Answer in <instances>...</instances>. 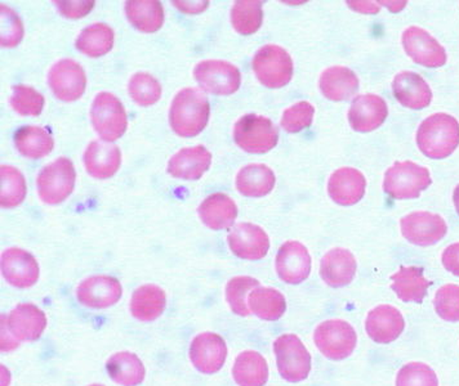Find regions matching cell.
Segmentation results:
<instances>
[{"label":"cell","mask_w":459,"mask_h":386,"mask_svg":"<svg viewBox=\"0 0 459 386\" xmlns=\"http://www.w3.org/2000/svg\"><path fill=\"white\" fill-rule=\"evenodd\" d=\"M276 273L288 285H299L311 273V255L307 247L299 241H287L279 249L275 259Z\"/></svg>","instance_id":"cell-16"},{"label":"cell","mask_w":459,"mask_h":386,"mask_svg":"<svg viewBox=\"0 0 459 386\" xmlns=\"http://www.w3.org/2000/svg\"><path fill=\"white\" fill-rule=\"evenodd\" d=\"M431 184L428 167L413 161H400L385 173L384 191L395 200H411L420 197Z\"/></svg>","instance_id":"cell-3"},{"label":"cell","mask_w":459,"mask_h":386,"mask_svg":"<svg viewBox=\"0 0 459 386\" xmlns=\"http://www.w3.org/2000/svg\"><path fill=\"white\" fill-rule=\"evenodd\" d=\"M10 105L22 116H39L44 107V97L28 85H14L12 88Z\"/></svg>","instance_id":"cell-42"},{"label":"cell","mask_w":459,"mask_h":386,"mask_svg":"<svg viewBox=\"0 0 459 386\" xmlns=\"http://www.w3.org/2000/svg\"><path fill=\"white\" fill-rule=\"evenodd\" d=\"M261 286L258 279L249 276H238L230 279L225 288L226 302L239 317H248L252 312L248 306V296L253 288Z\"/></svg>","instance_id":"cell-40"},{"label":"cell","mask_w":459,"mask_h":386,"mask_svg":"<svg viewBox=\"0 0 459 386\" xmlns=\"http://www.w3.org/2000/svg\"><path fill=\"white\" fill-rule=\"evenodd\" d=\"M395 386H438L437 373L422 362L404 365L397 373Z\"/></svg>","instance_id":"cell-43"},{"label":"cell","mask_w":459,"mask_h":386,"mask_svg":"<svg viewBox=\"0 0 459 386\" xmlns=\"http://www.w3.org/2000/svg\"><path fill=\"white\" fill-rule=\"evenodd\" d=\"M191 364L204 375L219 373L228 359V346L222 336L214 332H202L191 341Z\"/></svg>","instance_id":"cell-14"},{"label":"cell","mask_w":459,"mask_h":386,"mask_svg":"<svg viewBox=\"0 0 459 386\" xmlns=\"http://www.w3.org/2000/svg\"><path fill=\"white\" fill-rule=\"evenodd\" d=\"M106 370L113 382L122 386L143 384L146 376L143 361L131 352L115 353L106 362Z\"/></svg>","instance_id":"cell-33"},{"label":"cell","mask_w":459,"mask_h":386,"mask_svg":"<svg viewBox=\"0 0 459 386\" xmlns=\"http://www.w3.org/2000/svg\"><path fill=\"white\" fill-rule=\"evenodd\" d=\"M387 116V103L377 94H360L355 97L349 110L350 126L355 132L360 133L376 131L386 122Z\"/></svg>","instance_id":"cell-21"},{"label":"cell","mask_w":459,"mask_h":386,"mask_svg":"<svg viewBox=\"0 0 459 386\" xmlns=\"http://www.w3.org/2000/svg\"><path fill=\"white\" fill-rule=\"evenodd\" d=\"M20 341H17L16 339L12 336L10 330H8L7 325H5V321L2 318V352H12V350L19 347Z\"/></svg>","instance_id":"cell-49"},{"label":"cell","mask_w":459,"mask_h":386,"mask_svg":"<svg viewBox=\"0 0 459 386\" xmlns=\"http://www.w3.org/2000/svg\"><path fill=\"white\" fill-rule=\"evenodd\" d=\"M358 262L350 250L343 247L329 250L320 262V277L331 287H344L354 281Z\"/></svg>","instance_id":"cell-23"},{"label":"cell","mask_w":459,"mask_h":386,"mask_svg":"<svg viewBox=\"0 0 459 386\" xmlns=\"http://www.w3.org/2000/svg\"><path fill=\"white\" fill-rule=\"evenodd\" d=\"M264 2L260 0H238L232 4L231 23L240 35L248 37L260 30L264 22Z\"/></svg>","instance_id":"cell-39"},{"label":"cell","mask_w":459,"mask_h":386,"mask_svg":"<svg viewBox=\"0 0 459 386\" xmlns=\"http://www.w3.org/2000/svg\"><path fill=\"white\" fill-rule=\"evenodd\" d=\"M91 122L94 131L104 142L119 140L126 131L128 119L125 106L113 93L97 94L91 107Z\"/></svg>","instance_id":"cell-8"},{"label":"cell","mask_w":459,"mask_h":386,"mask_svg":"<svg viewBox=\"0 0 459 386\" xmlns=\"http://www.w3.org/2000/svg\"><path fill=\"white\" fill-rule=\"evenodd\" d=\"M328 194L338 205L352 206L360 202L366 194L367 179L360 170L344 167L335 170L329 176Z\"/></svg>","instance_id":"cell-22"},{"label":"cell","mask_w":459,"mask_h":386,"mask_svg":"<svg viewBox=\"0 0 459 386\" xmlns=\"http://www.w3.org/2000/svg\"><path fill=\"white\" fill-rule=\"evenodd\" d=\"M276 176L272 167L264 164H249L237 174L235 184L246 197H264L275 187Z\"/></svg>","instance_id":"cell-31"},{"label":"cell","mask_w":459,"mask_h":386,"mask_svg":"<svg viewBox=\"0 0 459 386\" xmlns=\"http://www.w3.org/2000/svg\"><path fill=\"white\" fill-rule=\"evenodd\" d=\"M232 254L244 261H261L270 250L269 235L257 224L239 223L228 236Z\"/></svg>","instance_id":"cell-15"},{"label":"cell","mask_w":459,"mask_h":386,"mask_svg":"<svg viewBox=\"0 0 459 386\" xmlns=\"http://www.w3.org/2000/svg\"><path fill=\"white\" fill-rule=\"evenodd\" d=\"M417 146L423 155L434 160L449 158L459 146V123L452 115L438 112L420 123Z\"/></svg>","instance_id":"cell-2"},{"label":"cell","mask_w":459,"mask_h":386,"mask_svg":"<svg viewBox=\"0 0 459 386\" xmlns=\"http://www.w3.org/2000/svg\"><path fill=\"white\" fill-rule=\"evenodd\" d=\"M273 353L279 373L285 382H301L310 375L311 355L299 336H279L273 343Z\"/></svg>","instance_id":"cell-7"},{"label":"cell","mask_w":459,"mask_h":386,"mask_svg":"<svg viewBox=\"0 0 459 386\" xmlns=\"http://www.w3.org/2000/svg\"><path fill=\"white\" fill-rule=\"evenodd\" d=\"M393 92L397 102L411 110H422L432 101V90L428 81L413 72L397 73L393 81Z\"/></svg>","instance_id":"cell-26"},{"label":"cell","mask_w":459,"mask_h":386,"mask_svg":"<svg viewBox=\"0 0 459 386\" xmlns=\"http://www.w3.org/2000/svg\"><path fill=\"white\" fill-rule=\"evenodd\" d=\"M320 90L329 101L341 102L351 99L360 87L358 75L349 67L332 66L324 70L319 81Z\"/></svg>","instance_id":"cell-27"},{"label":"cell","mask_w":459,"mask_h":386,"mask_svg":"<svg viewBox=\"0 0 459 386\" xmlns=\"http://www.w3.org/2000/svg\"><path fill=\"white\" fill-rule=\"evenodd\" d=\"M28 193L25 176L17 167L11 165L0 167V205L13 209L22 205Z\"/></svg>","instance_id":"cell-38"},{"label":"cell","mask_w":459,"mask_h":386,"mask_svg":"<svg viewBox=\"0 0 459 386\" xmlns=\"http://www.w3.org/2000/svg\"><path fill=\"white\" fill-rule=\"evenodd\" d=\"M200 220L213 231L228 229L238 217V206L226 193H213L208 196L198 209Z\"/></svg>","instance_id":"cell-28"},{"label":"cell","mask_w":459,"mask_h":386,"mask_svg":"<svg viewBox=\"0 0 459 386\" xmlns=\"http://www.w3.org/2000/svg\"><path fill=\"white\" fill-rule=\"evenodd\" d=\"M232 377L239 386H264L269 382V366L261 353L241 352L232 366Z\"/></svg>","instance_id":"cell-32"},{"label":"cell","mask_w":459,"mask_h":386,"mask_svg":"<svg viewBox=\"0 0 459 386\" xmlns=\"http://www.w3.org/2000/svg\"><path fill=\"white\" fill-rule=\"evenodd\" d=\"M8 330L17 341H37L47 327V315L31 303H22L12 309L8 317L2 315Z\"/></svg>","instance_id":"cell-19"},{"label":"cell","mask_w":459,"mask_h":386,"mask_svg":"<svg viewBox=\"0 0 459 386\" xmlns=\"http://www.w3.org/2000/svg\"><path fill=\"white\" fill-rule=\"evenodd\" d=\"M234 141L243 151L261 155L275 149L279 142V131L269 117L244 115L235 123Z\"/></svg>","instance_id":"cell-5"},{"label":"cell","mask_w":459,"mask_h":386,"mask_svg":"<svg viewBox=\"0 0 459 386\" xmlns=\"http://www.w3.org/2000/svg\"><path fill=\"white\" fill-rule=\"evenodd\" d=\"M2 275L7 284L19 288L32 287L40 276L37 259L26 250L10 247L2 253Z\"/></svg>","instance_id":"cell-17"},{"label":"cell","mask_w":459,"mask_h":386,"mask_svg":"<svg viewBox=\"0 0 459 386\" xmlns=\"http://www.w3.org/2000/svg\"><path fill=\"white\" fill-rule=\"evenodd\" d=\"M441 262L448 272L459 277V243L450 244L444 250Z\"/></svg>","instance_id":"cell-48"},{"label":"cell","mask_w":459,"mask_h":386,"mask_svg":"<svg viewBox=\"0 0 459 386\" xmlns=\"http://www.w3.org/2000/svg\"><path fill=\"white\" fill-rule=\"evenodd\" d=\"M83 161L85 169L91 176L105 181L120 169L122 151L115 144L93 141L85 150Z\"/></svg>","instance_id":"cell-25"},{"label":"cell","mask_w":459,"mask_h":386,"mask_svg":"<svg viewBox=\"0 0 459 386\" xmlns=\"http://www.w3.org/2000/svg\"><path fill=\"white\" fill-rule=\"evenodd\" d=\"M122 295V284L115 277L106 275L88 277L76 288L78 302L92 309L113 306L119 302Z\"/></svg>","instance_id":"cell-18"},{"label":"cell","mask_w":459,"mask_h":386,"mask_svg":"<svg viewBox=\"0 0 459 386\" xmlns=\"http://www.w3.org/2000/svg\"><path fill=\"white\" fill-rule=\"evenodd\" d=\"M126 14L131 25L141 32H157L163 26V4L158 0H128Z\"/></svg>","instance_id":"cell-34"},{"label":"cell","mask_w":459,"mask_h":386,"mask_svg":"<svg viewBox=\"0 0 459 386\" xmlns=\"http://www.w3.org/2000/svg\"><path fill=\"white\" fill-rule=\"evenodd\" d=\"M435 311L446 322H459V285L441 286L434 297Z\"/></svg>","instance_id":"cell-45"},{"label":"cell","mask_w":459,"mask_h":386,"mask_svg":"<svg viewBox=\"0 0 459 386\" xmlns=\"http://www.w3.org/2000/svg\"><path fill=\"white\" fill-rule=\"evenodd\" d=\"M402 41L405 53L420 66L437 69L448 60L444 47L429 31L418 26H411L403 32Z\"/></svg>","instance_id":"cell-13"},{"label":"cell","mask_w":459,"mask_h":386,"mask_svg":"<svg viewBox=\"0 0 459 386\" xmlns=\"http://www.w3.org/2000/svg\"><path fill=\"white\" fill-rule=\"evenodd\" d=\"M55 4L64 17L74 20L87 16L94 7L93 0H91V2L90 0H84V2H64V0H60V2H55Z\"/></svg>","instance_id":"cell-47"},{"label":"cell","mask_w":459,"mask_h":386,"mask_svg":"<svg viewBox=\"0 0 459 386\" xmlns=\"http://www.w3.org/2000/svg\"><path fill=\"white\" fill-rule=\"evenodd\" d=\"M194 76L203 90L216 96H231L239 90L241 84L239 69L228 61L199 62L194 69Z\"/></svg>","instance_id":"cell-10"},{"label":"cell","mask_w":459,"mask_h":386,"mask_svg":"<svg viewBox=\"0 0 459 386\" xmlns=\"http://www.w3.org/2000/svg\"><path fill=\"white\" fill-rule=\"evenodd\" d=\"M391 288L394 293L404 303H422L428 296L431 282L423 275L420 267H402L391 276Z\"/></svg>","instance_id":"cell-29"},{"label":"cell","mask_w":459,"mask_h":386,"mask_svg":"<svg viewBox=\"0 0 459 386\" xmlns=\"http://www.w3.org/2000/svg\"><path fill=\"white\" fill-rule=\"evenodd\" d=\"M209 115L208 97L198 88H185L176 94L170 105V128L179 137H196L207 126Z\"/></svg>","instance_id":"cell-1"},{"label":"cell","mask_w":459,"mask_h":386,"mask_svg":"<svg viewBox=\"0 0 459 386\" xmlns=\"http://www.w3.org/2000/svg\"><path fill=\"white\" fill-rule=\"evenodd\" d=\"M167 295L157 285H143L132 295L131 313L141 322H152L158 320L166 311Z\"/></svg>","instance_id":"cell-30"},{"label":"cell","mask_w":459,"mask_h":386,"mask_svg":"<svg viewBox=\"0 0 459 386\" xmlns=\"http://www.w3.org/2000/svg\"><path fill=\"white\" fill-rule=\"evenodd\" d=\"M14 146L25 158L38 160L52 152L55 141L42 126L28 125L14 134Z\"/></svg>","instance_id":"cell-37"},{"label":"cell","mask_w":459,"mask_h":386,"mask_svg":"<svg viewBox=\"0 0 459 386\" xmlns=\"http://www.w3.org/2000/svg\"><path fill=\"white\" fill-rule=\"evenodd\" d=\"M314 343L325 358L343 361L354 353L358 334L347 321H324L315 329Z\"/></svg>","instance_id":"cell-6"},{"label":"cell","mask_w":459,"mask_h":386,"mask_svg":"<svg viewBox=\"0 0 459 386\" xmlns=\"http://www.w3.org/2000/svg\"><path fill=\"white\" fill-rule=\"evenodd\" d=\"M128 93L138 106L149 107L160 99L163 88L160 82L150 73H137L129 79Z\"/></svg>","instance_id":"cell-41"},{"label":"cell","mask_w":459,"mask_h":386,"mask_svg":"<svg viewBox=\"0 0 459 386\" xmlns=\"http://www.w3.org/2000/svg\"><path fill=\"white\" fill-rule=\"evenodd\" d=\"M48 85L56 99L64 102H75L85 92L87 75L78 62L65 58L56 62L49 70Z\"/></svg>","instance_id":"cell-11"},{"label":"cell","mask_w":459,"mask_h":386,"mask_svg":"<svg viewBox=\"0 0 459 386\" xmlns=\"http://www.w3.org/2000/svg\"><path fill=\"white\" fill-rule=\"evenodd\" d=\"M212 164V153L204 146L179 150L168 161V173L182 181H198Z\"/></svg>","instance_id":"cell-24"},{"label":"cell","mask_w":459,"mask_h":386,"mask_svg":"<svg viewBox=\"0 0 459 386\" xmlns=\"http://www.w3.org/2000/svg\"><path fill=\"white\" fill-rule=\"evenodd\" d=\"M114 40L113 29L106 23L96 22L79 32L75 47L88 57L99 58L113 49Z\"/></svg>","instance_id":"cell-36"},{"label":"cell","mask_w":459,"mask_h":386,"mask_svg":"<svg viewBox=\"0 0 459 386\" xmlns=\"http://www.w3.org/2000/svg\"><path fill=\"white\" fill-rule=\"evenodd\" d=\"M179 11L187 14H198L208 7V2H173Z\"/></svg>","instance_id":"cell-50"},{"label":"cell","mask_w":459,"mask_h":386,"mask_svg":"<svg viewBox=\"0 0 459 386\" xmlns=\"http://www.w3.org/2000/svg\"><path fill=\"white\" fill-rule=\"evenodd\" d=\"M315 107L310 102L301 101L282 112L281 128L288 133H299L310 128L314 122Z\"/></svg>","instance_id":"cell-46"},{"label":"cell","mask_w":459,"mask_h":386,"mask_svg":"<svg viewBox=\"0 0 459 386\" xmlns=\"http://www.w3.org/2000/svg\"><path fill=\"white\" fill-rule=\"evenodd\" d=\"M252 69L262 85L270 90H281L293 78V60L290 53L276 44H267L255 52Z\"/></svg>","instance_id":"cell-4"},{"label":"cell","mask_w":459,"mask_h":386,"mask_svg":"<svg viewBox=\"0 0 459 386\" xmlns=\"http://www.w3.org/2000/svg\"><path fill=\"white\" fill-rule=\"evenodd\" d=\"M0 43L3 48H14L23 38L22 21L8 5H0Z\"/></svg>","instance_id":"cell-44"},{"label":"cell","mask_w":459,"mask_h":386,"mask_svg":"<svg viewBox=\"0 0 459 386\" xmlns=\"http://www.w3.org/2000/svg\"><path fill=\"white\" fill-rule=\"evenodd\" d=\"M350 8L364 14H376L379 12V5L373 2H347Z\"/></svg>","instance_id":"cell-51"},{"label":"cell","mask_w":459,"mask_h":386,"mask_svg":"<svg viewBox=\"0 0 459 386\" xmlns=\"http://www.w3.org/2000/svg\"><path fill=\"white\" fill-rule=\"evenodd\" d=\"M453 202H455V209L459 215V184L455 187V193H453Z\"/></svg>","instance_id":"cell-52"},{"label":"cell","mask_w":459,"mask_h":386,"mask_svg":"<svg viewBox=\"0 0 459 386\" xmlns=\"http://www.w3.org/2000/svg\"><path fill=\"white\" fill-rule=\"evenodd\" d=\"M88 386H105V385H102V384H91V385H88Z\"/></svg>","instance_id":"cell-53"},{"label":"cell","mask_w":459,"mask_h":386,"mask_svg":"<svg viewBox=\"0 0 459 386\" xmlns=\"http://www.w3.org/2000/svg\"><path fill=\"white\" fill-rule=\"evenodd\" d=\"M76 173L72 160L58 158L46 165L37 176V190L40 200L48 205L64 202L75 187Z\"/></svg>","instance_id":"cell-9"},{"label":"cell","mask_w":459,"mask_h":386,"mask_svg":"<svg viewBox=\"0 0 459 386\" xmlns=\"http://www.w3.org/2000/svg\"><path fill=\"white\" fill-rule=\"evenodd\" d=\"M400 228L408 243L417 246L437 244L448 232L446 219L429 211H414L400 220Z\"/></svg>","instance_id":"cell-12"},{"label":"cell","mask_w":459,"mask_h":386,"mask_svg":"<svg viewBox=\"0 0 459 386\" xmlns=\"http://www.w3.org/2000/svg\"><path fill=\"white\" fill-rule=\"evenodd\" d=\"M405 329V320L402 312L393 305L376 306L367 315L366 331L377 344L394 343Z\"/></svg>","instance_id":"cell-20"},{"label":"cell","mask_w":459,"mask_h":386,"mask_svg":"<svg viewBox=\"0 0 459 386\" xmlns=\"http://www.w3.org/2000/svg\"><path fill=\"white\" fill-rule=\"evenodd\" d=\"M248 306L255 317L273 322L281 320L287 312V300L276 288L258 286L249 294Z\"/></svg>","instance_id":"cell-35"}]
</instances>
